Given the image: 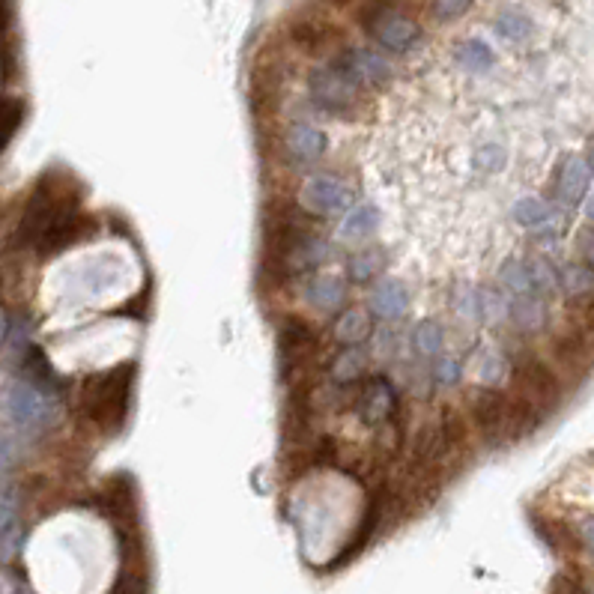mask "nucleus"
<instances>
[{"label":"nucleus","instance_id":"obj_1","mask_svg":"<svg viewBox=\"0 0 594 594\" xmlns=\"http://www.w3.org/2000/svg\"><path fill=\"white\" fill-rule=\"evenodd\" d=\"M81 233L84 218L78 198L69 195L63 183H42L21 218V239L42 254H54L72 245Z\"/></svg>","mask_w":594,"mask_h":594},{"label":"nucleus","instance_id":"obj_2","mask_svg":"<svg viewBox=\"0 0 594 594\" xmlns=\"http://www.w3.org/2000/svg\"><path fill=\"white\" fill-rule=\"evenodd\" d=\"M132 386H135L132 365H117L111 371L90 377L81 389V412L102 433H117L132 406Z\"/></svg>","mask_w":594,"mask_h":594},{"label":"nucleus","instance_id":"obj_3","mask_svg":"<svg viewBox=\"0 0 594 594\" xmlns=\"http://www.w3.org/2000/svg\"><path fill=\"white\" fill-rule=\"evenodd\" d=\"M3 415L15 424V427H27V430H39L48 427L54 421V406L51 397L45 395L42 386L33 383H9L0 395Z\"/></svg>","mask_w":594,"mask_h":594},{"label":"nucleus","instance_id":"obj_4","mask_svg":"<svg viewBox=\"0 0 594 594\" xmlns=\"http://www.w3.org/2000/svg\"><path fill=\"white\" fill-rule=\"evenodd\" d=\"M472 412H475V421H478L487 442L499 445L505 439H517V433H514V400H505L496 392H484V395H478Z\"/></svg>","mask_w":594,"mask_h":594},{"label":"nucleus","instance_id":"obj_5","mask_svg":"<svg viewBox=\"0 0 594 594\" xmlns=\"http://www.w3.org/2000/svg\"><path fill=\"white\" fill-rule=\"evenodd\" d=\"M368 30H371V36H374L380 45H386L389 51H409V48L415 45V39H418L415 21H409L406 15H400L395 9H380V12L371 18Z\"/></svg>","mask_w":594,"mask_h":594},{"label":"nucleus","instance_id":"obj_6","mask_svg":"<svg viewBox=\"0 0 594 594\" xmlns=\"http://www.w3.org/2000/svg\"><path fill=\"white\" fill-rule=\"evenodd\" d=\"M356 87L359 84L341 66H326L311 75V93L323 108H344L353 99Z\"/></svg>","mask_w":594,"mask_h":594},{"label":"nucleus","instance_id":"obj_7","mask_svg":"<svg viewBox=\"0 0 594 594\" xmlns=\"http://www.w3.org/2000/svg\"><path fill=\"white\" fill-rule=\"evenodd\" d=\"M350 189L335 180V177H314L305 189H302V203L311 212H341L350 206Z\"/></svg>","mask_w":594,"mask_h":594},{"label":"nucleus","instance_id":"obj_8","mask_svg":"<svg viewBox=\"0 0 594 594\" xmlns=\"http://www.w3.org/2000/svg\"><path fill=\"white\" fill-rule=\"evenodd\" d=\"M517 380H520V389H523V400H529L535 409L544 403H556L559 397V386L553 380V374L541 365V362H526L520 371H517Z\"/></svg>","mask_w":594,"mask_h":594},{"label":"nucleus","instance_id":"obj_9","mask_svg":"<svg viewBox=\"0 0 594 594\" xmlns=\"http://www.w3.org/2000/svg\"><path fill=\"white\" fill-rule=\"evenodd\" d=\"M341 69H344L356 84H371V87L386 84V81H389V75H392L389 63H386L380 54L368 51V48H356V51H350V54L344 57Z\"/></svg>","mask_w":594,"mask_h":594},{"label":"nucleus","instance_id":"obj_10","mask_svg":"<svg viewBox=\"0 0 594 594\" xmlns=\"http://www.w3.org/2000/svg\"><path fill=\"white\" fill-rule=\"evenodd\" d=\"M395 409V389L386 383V380H371L362 395H359V415L368 421V424H380L392 415Z\"/></svg>","mask_w":594,"mask_h":594},{"label":"nucleus","instance_id":"obj_11","mask_svg":"<svg viewBox=\"0 0 594 594\" xmlns=\"http://www.w3.org/2000/svg\"><path fill=\"white\" fill-rule=\"evenodd\" d=\"M589 189V165L580 156H571L556 180V198L562 200L565 206H577L583 195Z\"/></svg>","mask_w":594,"mask_h":594},{"label":"nucleus","instance_id":"obj_12","mask_svg":"<svg viewBox=\"0 0 594 594\" xmlns=\"http://www.w3.org/2000/svg\"><path fill=\"white\" fill-rule=\"evenodd\" d=\"M409 308L406 287L400 281H380L371 293V311L380 320H400Z\"/></svg>","mask_w":594,"mask_h":594},{"label":"nucleus","instance_id":"obj_13","mask_svg":"<svg viewBox=\"0 0 594 594\" xmlns=\"http://www.w3.org/2000/svg\"><path fill=\"white\" fill-rule=\"evenodd\" d=\"M287 153L293 159H302V162H314L326 153V135L308 123H296L290 132H287Z\"/></svg>","mask_w":594,"mask_h":594},{"label":"nucleus","instance_id":"obj_14","mask_svg":"<svg viewBox=\"0 0 594 594\" xmlns=\"http://www.w3.org/2000/svg\"><path fill=\"white\" fill-rule=\"evenodd\" d=\"M305 296H308V302H311L314 308L332 314V311H338V308L344 305L347 287H344V281L335 278V275H317V278L308 284Z\"/></svg>","mask_w":594,"mask_h":594},{"label":"nucleus","instance_id":"obj_15","mask_svg":"<svg viewBox=\"0 0 594 594\" xmlns=\"http://www.w3.org/2000/svg\"><path fill=\"white\" fill-rule=\"evenodd\" d=\"M499 278L502 284L514 293V296H529V293H538V284H535V272H532V263L526 260H508L502 269H499Z\"/></svg>","mask_w":594,"mask_h":594},{"label":"nucleus","instance_id":"obj_16","mask_svg":"<svg viewBox=\"0 0 594 594\" xmlns=\"http://www.w3.org/2000/svg\"><path fill=\"white\" fill-rule=\"evenodd\" d=\"M377 221H380V209L374 203H359L341 221V233L347 239H362V236H368L377 227Z\"/></svg>","mask_w":594,"mask_h":594},{"label":"nucleus","instance_id":"obj_17","mask_svg":"<svg viewBox=\"0 0 594 594\" xmlns=\"http://www.w3.org/2000/svg\"><path fill=\"white\" fill-rule=\"evenodd\" d=\"M511 314H514V323L520 326V329H541L544 326V317H547V311H544V302L535 296V293H529V296H517V302H514V308H511Z\"/></svg>","mask_w":594,"mask_h":594},{"label":"nucleus","instance_id":"obj_18","mask_svg":"<svg viewBox=\"0 0 594 594\" xmlns=\"http://www.w3.org/2000/svg\"><path fill=\"white\" fill-rule=\"evenodd\" d=\"M368 368V356L356 347H347L335 362H332V377L338 383H356Z\"/></svg>","mask_w":594,"mask_h":594},{"label":"nucleus","instance_id":"obj_19","mask_svg":"<svg viewBox=\"0 0 594 594\" xmlns=\"http://www.w3.org/2000/svg\"><path fill=\"white\" fill-rule=\"evenodd\" d=\"M368 332H371V323H368V317H365L362 311H347V314H341V320H338V326H335V338H338L341 344H347V347H356L359 341H365Z\"/></svg>","mask_w":594,"mask_h":594},{"label":"nucleus","instance_id":"obj_20","mask_svg":"<svg viewBox=\"0 0 594 594\" xmlns=\"http://www.w3.org/2000/svg\"><path fill=\"white\" fill-rule=\"evenodd\" d=\"M514 218L523 227H547L553 221V209L541 198H523L514 206Z\"/></svg>","mask_w":594,"mask_h":594},{"label":"nucleus","instance_id":"obj_21","mask_svg":"<svg viewBox=\"0 0 594 594\" xmlns=\"http://www.w3.org/2000/svg\"><path fill=\"white\" fill-rule=\"evenodd\" d=\"M347 269L353 281H371L374 275L386 269V257L380 251H359L347 260Z\"/></svg>","mask_w":594,"mask_h":594},{"label":"nucleus","instance_id":"obj_22","mask_svg":"<svg viewBox=\"0 0 594 594\" xmlns=\"http://www.w3.org/2000/svg\"><path fill=\"white\" fill-rule=\"evenodd\" d=\"M457 60L472 69V72H484L493 66V51L481 42V39H466L460 48H457Z\"/></svg>","mask_w":594,"mask_h":594},{"label":"nucleus","instance_id":"obj_23","mask_svg":"<svg viewBox=\"0 0 594 594\" xmlns=\"http://www.w3.org/2000/svg\"><path fill=\"white\" fill-rule=\"evenodd\" d=\"M562 287H565V293L568 296H574V299H580V296H589L594 293V269L589 266H565V272H562Z\"/></svg>","mask_w":594,"mask_h":594},{"label":"nucleus","instance_id":"obj_24","mask_svg":"<svg viewBox=\"0 0 594 594\" xmlns=\"http://www.w3.org/2000/svg\"><path fill=\"white\" fill-rule=\"evenodd\" d=\"M442 329L436 326V323H421V326H415V332H412V347L418 350V356H424V359H433L439 350H442Z\"/></svg>","mask_w":594,"mask_h":594},{"label":"nucleus","instance_id":"obj_25","mask_svg":"<svg viewBox=\"0 0 594 594\" xmlns=\"http://www.w3.org/2000/svg\"><path fill=\"white\" fill-rule=\"evenodd\" d=\"M24 117V105L18 99H0V150L12 141Z\"/></svg>","mask_w":594,"mask_h":594},{"label":"nucleus","instance_id":"obj_26","mask_svg":"<svg viewBox=\"0 0 594 594\" xmlns=\"http://www.w3.org/2000/svg\"><path fill=\"white\" fill-rule=\"evenodd\" d=\"M496 30H499V36H505L511 42H520L532 33V21L523 12H502L496 18Z\"/></svg>","mask_w":594,"mask_h":594},{"label":"nucleus","instance_id":"obj_27","mask_svg":"<svg viewBox=\"0 0 594 594\" xmlns=\"http://www.w3.org/2000/svg\"><path fill=\"white\" fill-rule=\"evenodd\" d=\"M475 374H478V380L481 383H499L502 380V374H505V359L499 356V353H493V350H484L481 356H478V362H475Z\"/></svg>","mask_w":594,"mask_h":594},{"label":"nucleus","instance_id":"obj_28","mask_svg":"<svg viewBox=\"0 0 594 594\" xmlns=\"http://www.w3.org/2000/svg\"><path fill=\"white\" fill-rule=\"evenodd\" d=\"M475 165H478L481 171H499V168L505 165V150H499V147H484V150L475 156Z\"/></svg>","mask_w":594,"mask_h":594},{"label":"nucleus","instance_id":"obj_29","mask_svg":"<svg viewBox=\"0 0 594 594\" xmlns=\"http://www.w3.org/2000/svg\"><path fill=\"white\" fill-rule=\"evenodd\" d=\"M472 0H433V12L439 18H460L469 9Z\"/></svg>","mask_w":594,"mask_h":594},{"label":"nucleus","instance_id":"obj_30","mask_svg":"<svg viewBox=\"0 0 594 594\" xmlns=\"http://www.w3.org/2000/svg\"><path fill=\"white\" fill-rule=\"evenodd\" d=\"M18 463V445L6 436H0V478L9 475V469Z\"/></svg>","mask_w":594,"mask_h":594},{"label":"nucleus","instance_id":"obj_31","mask_svg":"<svg viewBox=\"0 0 594 594\" xmlns=\"http://www.w3.org/2000/svg\"><path fill=\"white\" fill-rule=\"evenodd\" d=\"M15 523V499L0 493V532Z\"/></svg>","mask_w":594,"mask_h":594},{"label":"nucleus","instance_id":"obj_32","mask_svg":"<svg viewBox=\"0 0 594 594\" xmlns=\"http://www.w3.org/2000/svg\"><path fill=\"white\" fill-rule=\"evenodd\" d=\"M436 371H439V374H436V380H439V383H448V386H451V383H457V380H460V365H457L454 359L442 362Z\"/></svg>","mask_w":594,"mask_h":594},{"label":"nucleus","instance_id":"obj_33","mask_svg":"<svg viewBox=\"0 0 594 594\" xmlns=\"http://www.w3.org/2000/svg\"><path fill=\"white\" fill-rule=\"evenodd\" d=\"M556 594H586L583 583L574 580V577H559L556 580Z\"/></svg>","mask_w":594,"mask_h":594},{"label":"nucleus","instance_id":"obj_34","mask_svg":"<svg viewBox=\"0 0 594 594\" xmlns=\"http://www.w3.org/2000/svg\"><path fill=\"white\" fill-rule=\"evenodd\" d=\"M580 251H583V257H586V263L594 269V230H586V233H580Z\"/></svg>","mask_w":594,"mask_h":594},{"label":"nucleus","instance_id":"obj_35","mask_svg":"<svg viewBox=\"0 0 594 594\" xmlns=\"http://www.w3.org/2000/svg\"><path fill=\"white\" fill-rule=\"evenodd\" d=\"M583 541H586V544L594 550V517L583 523Z\"/></svg>","mask_w":594,"mask_h":594},{"label":"nucleus","instance_id":"obj_36","mask_svg":"<svg viewBox=\"0 0 594 594\" xmlns=\"http://www.w3.org/2000/svg\"><path fill=\"white\" fill-rule=\"evenodd\" d=\"M586 215H589V218H592V221H594V198L589 200V206H586Z\"/></svg>","mask_w":594,"mask_h":594}]
</instances>
